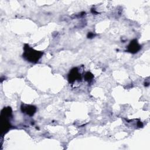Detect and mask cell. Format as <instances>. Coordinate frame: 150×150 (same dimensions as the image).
Listing matches in <instances>:
<instances>
[{"mask_svg":"<svg viewBox=\"0 0 150 150\" xmlns=\"http://www.w3.org/2000/svg\"><path fill=\"white\" fill-rule=\"evenodd\" d=\"M23 49L24 52L23 54V57L25 60L29 62H37L43 55L42 52L36 50L30 47L27 44L25 45Z\"/></svg>","mask_w":150,"mask_h":150,"instance_id":"6da1fadb","label":"cell"},{"mask_svg":"<svg viewBox=\"0 0 150 150\" xmlns=\"http://www.w3.org/2000/svg\"><path fill=\"white\" fill-rule=\"evenodd\" d=\"M21 111L23 112L29 116H32L34 115L35 112L36 111V107L34 105H27L22 104L21 107Z\"/></svg>","mask_w":150,"mask_h":150,"instance_id":"7a4b0ae2","label":"cell"},{"mask_svg":"<svg viewBox=\"0 0 150 150\" xmlns=\"http://www.w3.org/2000/svg\"><path fill=\"white\" fill-rule=\"evenodd\" d=\"M141 49V46L137 40L134 39L130 42L127 47V51L131 53H136Z\"/></svg>","mask_w":150,"mask_h":150,"instance_id":"3957f363","label":"cell"},{"mask_svg":"<svg viewBox=\"0 0 150 150\" xmlns=\"http://www.w3.org/2000/svg\"><path fill=\"white\" fill-rule=\"evenodd\" d=\"M68 80L70 83H73L77 80H81V74L79 73L77 68L75 67L71 70L68 76Z\"/></svg>","mask_w":150,"mask_h":150,"instance_id":"277c9868","label":"cell"},{"mask_svg":"<svg viewBox=\"0 0 150 150\" xmlns=\"http://www.w3.org/2000/svg\"><path fill=\"white\" fill-rule=\"evenodd\" d=\"M93 77H94L93 74L91 72H89V71L87 72L84 75V79L86 81H87L88 82L91 81L92 79H93Z\"/></svg>","mask_w":150,"mask_h":150,"instance_id":"5b68a950","label":"cell"},{"mask_svg":"<svg viewBox=\"0 0 150 150\" xmlns=\"http://www.w3.org/2000/svg\"><path fill=\"white\" fill-rule=\"evenodd\" d=\"M93 36H94V34L92 33L91 32H89V33H88V35H87V37H88V38H93Z\"/></svg>","mask_w":150,"mask_h":150,"instance_id":"8992f818","label":"cell"},{"mask_svg":"<svg viewBox=\"0 0 150 150\" xmlns=\"http://www.w3.org/2000/svg\"><path fill=\"white\" fill-rule=\"evenodd\" d=\"M137 125H138V127H142L143 126V124L142 123V122L138 121V122H137Z\"/></svg>","mask_w":150,"mask_h":150,"instance_id":"52a82bcc","label":"cell"}]
</instances>
